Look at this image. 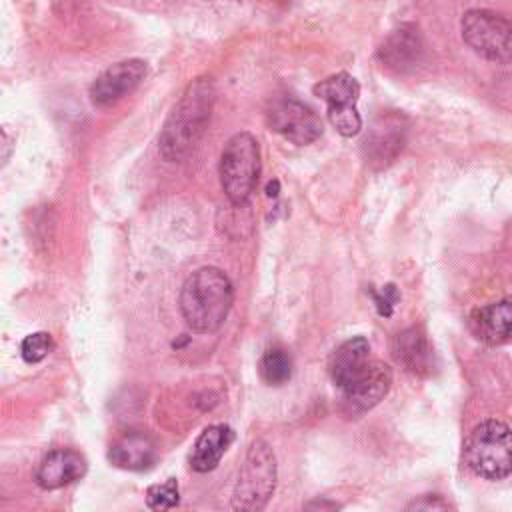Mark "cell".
<instances>
[{"instance_id":"6da1fadb","label":"cell","mask_w":512,"mask_h":512,"mask_svg":"<svg viewBox=\"0 0 512 512\" xmlns=\"http://www.w3.org/2000/svg\"><path fill=\"white\" fill-rule=\"evenodd\" d=\"M214 98L216 90L212 78L202 76L188 84L158 136V152L164 160L178 162L194 150L210 122Z\"/></svg>"},{"instance_id":"7a4b0ae2","label":"cell","mask_w":512,"mask_h":512,"mask_svg":"<svg viewBox=\"0 0 512 512\" xmlns=\"http://www.w3.org/2000/svg\"><path fill=\"white\" fill-rule=\"evenodd\" d=\"M234 302L230 278L214 266H204L192 272L180 290V312L188 328L198 334L216 332Z\"/></svg>"},{"instance_id":"3957f363","label":"cell","mask_w":512,"mask_h":512,"mask_svg":"<svg viewBox=\"0 0 512 512\" xmlns=\"http://www.w3.org/2000/svg\"><path fill=\"white\" fill-rule=\"evenodd\" d=\"M464 462L480 478H506L512 474V430L500 420L480 422L464 442Z\"/></svg>"},{"instance_id":"277c9868","label":"cell","mask_w":512,"mask_h":512,"mask_svg":"<svg viewBox=\"0 0 512 512\" xmlns=\"http://www.w3.org/2000/svg\"><path fill=\"white\" fill-rule=\"evenodd\" d=\"M276 456L268 442L256 438L244 456L238 470V480L232 492V508L244 512L262 510L276 488Z\"/></svg>"},{"instance_id":"5b68a950","label":"cell","mask_w":512,"mask_h":512,"mask_svg":"<svg viewBox=\"0 0 512 512\" xmlns=\"http://www.w3.org/2000/svg\"><path fill=\"white\" fill-rule=\"evenodd\" d=\"M260 176V146L250 132L234 134L220 156V180L226 198L244 206L256 190Z\"/></svg>"},{"instance_id":"8992f818","label":"cell","mask_w":512,"mask_h":512,"mask_svg":"<svg viewBox=\"0 0 512 512\" xmlns=\"http://www.w3.org/2000/svg\"><path fill=\"white\" fill-rule=\"evenodd\" d=\"M462 38L482 58L512 62V20L492 10H468L462 16Z\"/></svg>"},{"instance_id":"52a82bcc","label":"cell","mask_w":512,"mask_h":512,"mask_svg":"<svg viewBox=\"0 0 512 512\" xmlns=\"http://www.w3.org/2000/svg\"><path fill=\"white\" fill-rule=\"evenodd\" d=\"M314 94L326 102L328 120L344 138H352L360 132L362 118L356 108L360 86L354 76L348 72L332 74L314 86Z\"/></svg>"},{"instance_id":"ba28073f","label":"cell","mask_w":512,"mask_h":512,"mask_svg":"<svg viewBox=\"0 0 512 512\" xmlns=\"http://www.w3.org/2000/svg\"><path fill=\"white\" fill-rule=\"evenodd\" d=\"M266 118L274 132L298 146L318 140L324 130L320 116L292 96L272 98L266 108Z\"/></svg>"},{"instance_id":"9c48e42d","label":"cell","mask_w":512,"mask_h":512,"mask_svg":"<svg viewBox=\"0 0 512 512\" xmlns=\"http://www.w3.org/2000/svg\"><path fill=\"white\" fill-rule=\"evenodd\" d=\"M146 62L130 58L106 68L90 86V100L98 108H108L132 94L146 76Z\"/></svg>"},{"instance_id":"30bf717a","label":"cell","mask_w":512,"mask_h":512,"mask_svg":"<svg viewBox=\"0 0 512 512\" xmlns=\"http://www.w3.org/2000/svg\"><path fill=\"white\" fill-rule=\"evenodd\" d=\"M392 370L378 360H370L364 372L342 390V410L348 416H360L374 408L390 390Z\"/></svg>"},{"instance_id":"8fae6325","label":"cell","mask_w":512,"mask_h":512,"mask_svg":"<svg viewBox=\"0 0 512 512\" xmlns=\"http://www.w3.org/2000/svg\"><path fill=\"white\" fill-rule=\"evenodd\" d=\"M404 120L398 114H384L378 120H374V124L370 126L364 142H362V150L366 156L368 164H374L378 168L388 166L398 152L404 146Z\"/></svg>"},{"instance_id":"7c38bea8","label":"cell","mask_w":512,"mask_h":512,"mask_svg":"<svg viewBox=\"0 0 512 512\" xmlns=\"http://www.w3.org/2000/svg\"><path fill=\"white\" fill-rule=\"evenodd\" d=\"M380 62L400 74L412 72L424 58V40L416 26L404 24L394 30L378 50Z\"/></svg>"},{"instance_id":"4fadbf2b","label":"cell","mask_w":512,"mask_h":512,"mask_svg":"<svg viewBox=\"0 0 512 512\" xmlns=\"http://www.w3.org/2000/svg\"><path fill=\"white\" fill-rule=\"evenodd\" d=\"M86 474V460L80 452L58 448L48 452L36 470V484L44 490H56L80 480Z\"/></svg>"},{"instance_id":"5bb4252c","label":"cell","mask_w":512,"mask_h":512,"mask_svg":"<svg viewBox=\"0 0 512 512\" xmlns=\"http://www.w3.org/2000/svg\"><path fill=\"white\" fill-rule=\"evenodd\" d=\"M472 334L490 346L506 344L512 340V298H504L470 314Z\"/></svg>"},{"instance_id":"9a60e30c","label":"cell","mask_w":512,"mask_h":512,"mask_svg":"<svg viewBox=\"0 0 512 512\" xmlns=\"http://www.w3.org/2000/svg\"><path fill=\"white\" fill-rule=\"evenodd\" d=\"M370 362V344L366 338L356 336L342 342L330 356V378L334 386L342 392L348 388L368 366Z\"/></svg>"},{"instance_id":"2e32d148","label":"cell","mask_w":512,"mask_h":512,"mask_svg":"<svg viewBox=\"0 0 512 512\" xmlns=\"http://www.w3.org/2000/svg\"><path fill=\"white\" fill-rule=\"evenodd\" d=\"M392 350L396 360L416 376H428L434 370V350L426 334L416 326L396 334Z\"/></svg>"},{"instance_id":"e0dca14e","label":"cell","mask_w":512,"mask_h":512,"mask_svg":"<svg viewBox=\"0 0 512 512\" xmlns=\"http://www.w3.org/2000/svg\"><path fill=\"white\" fill-rule=\"evenodd\" d=\"M158 458V450L154 440L144 432H128L122 438H118L110 452L108 460L122 470H148Z\"/></svg>"},{"instance_id":"ac0fdd59","label":"cell","mask_w":512,"mask_h":512,"mask_svg":"<svg viewBox=\"0 0 512 512\" xmlns=\"http://www.w3.org/2000/svg\"><path fill=\"white\" fill-rule=\"evenodd\" d=\"M234 442V432L226 424H212L202 430L198 436L192 454H190V466L196 472H210L214 470L222 456L226 454L228 446Z\"/></svg>"},{"instance_id":"d6986e66","label":"cell","mask_w":512,"mask_h":512,"mask_svg":"<svg viewBox=\"0 0 512 512\" xmlns=\"http://www.w3.org/2000/svg\"><path fill=\"white\" fill-rule=\"evenodd\" d=\"M258 370L268 386H282L292 376V358L284 348L272 346L262 354Z\"/></svg>"},{"instance_id":"ffe728a7","label":"cell","mask_w":512,"mask_h":512,"mask_svg":"<svg viewBox=\"0 0 512 512\" xmlns=\"http://www.w3.org/2000/svg\"><path fill=\"white\" fill-rule=\"evenodd\" d=\"M180 492L178 482L174 478H168L164 484H154L146 490V504L150 510H168L178 506Z\"/></svg>"},{"instance_id":"44dd1931","label":"cell","mask_w":512,"mask_h":512,"mask_svg":"<svg viewBox=\"0 0 512 512\" xmlns=\"http://www.w3.org/2000/svg\"><path fill=\"white\" fill-rule=\"evenodd\" d=\"M52 348H54V342L48 332H34L22 340L20 354L28 364H36V362L44 360Z\"/></svg>"},{"instance_id":"7402d4cb","label":"cell","mask_w":512,"mask_h":512,"mask_svg":"<svg viewBox=\"0 0 512 512\" xmlns=\"http://www.w3.org/2000/svg\"><path fill=\"white\" fill-rule=\"evenodd\" d=\"M370 294L374 298L378 314L380 316H390L394 306H396V302H398V292H396L394 284H388V286H384L380 290H370Z\"/></svg>"},{"instance_id":"603a6c76","label":"cell","mask_w":512,"mask_h":512,"mask_svg":"<svg viewBox=\"0 0 512 512\" xmlns=\"http://www.w3.org/2000/svg\"><path fill=\"white\" fill-rule=\"evenodd\" d=\"M444 508H448V504L440 500V496H424L422 500H414L412 504H408V510H444Z\"/></svg>"},{"instance_id":"cb8c5ba5","label":"cell","mask_w":512,"mask_h":512,"mask_svg":"<svg viewBox=\"0 0 512 512\" xmlns=\"http://www.w3.org/2000/svg\"><path fill=\"white\" fill-rule=\"evenodd\" d=\"M266 194H268V196H278V182H276V180L268 184V188H266Z\"/></svg>"}]
</instances>
